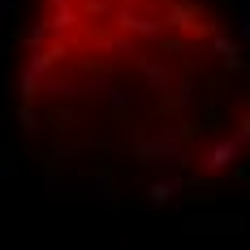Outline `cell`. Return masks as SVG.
<instances>
[{"mask_svg": "<svg viewBox=\"0 0 250 250\" xmlns=\"http://www.w3.org/2000/svg\"><path fill=\"white\" fill-rule=\"evenodd\" d=\"M9 100L35 151L138 194H199L250 155V52L220 0H22Z\"/></svg>", "mask_w": 250, "mask_h": 250, "instance_id": "6da1fadb", "label": "cell"}]
</instances>
